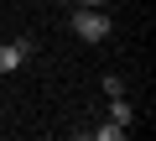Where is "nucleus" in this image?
I'll return each mask as SVG.
<instances>
[{"label":"nucleus","mask_w":156,"mask_h":141,"mask_svg":"<svg viewBox=\"0 0 156 141\" xmlns=\"http://www.w3.org/2000/svg\"><path fill=\"white\" fill-rule=\"evenodd\" d=\"M120 136H125V125H115V120L109 125H94V141H120Z\"/></svg>","instance_id":"4"},{"label":"nucleus","mask_w":156,"mask_h":141,"mask_svg":"<svg viewBox=\"0 0 156 141\" xmlns=\"http://www.w3.org/2000/svg\"><path fill=\"white\" fill-rule=\"evenodd\" d=\"M109 120H115V125H130V120H135V110H130L125 94H109Z\"/></svg>","instance_id":"3"},{"label":"nucleus","mask_w":156,"mask_h":141,"mask_svg":"<svg viewBox=\"0 0 156 141\" xmlns=\"http://www.w3.org/2000/svg\"><path fill=\"white\" fill-rule=\"evenodd\" d=\"M73 32L83 37V42H104V37H109V16H104L99 6H78V11H73Z\"/></svg>","instance_id":"1"},{"label":"nucleus","mask_w":156,"mask_h":141,"mask_svg":"<svg viewBox=\"0 0 156 141\" xmlns=\"http://www.w3.org/2000/svg\"><path fill=\"white\" fill-rule=\"evenodd\" d=\"M31 42H0V73H16V68L26 63Z\"/></svg>","instance_id":"2"},{"label":"nucleus","mask_w":156,"mask_h":141,"mask_svg":"<svg viewBox=\"0 0 156 141\" xmlns=\"http://www.w3.org/2000/svg\"><path fill=\"white\" fill-rule=\"evenodd\" d=\"M78 6H104V0H78Z\"/></svg>","instance_id":"5"}]
</instances>
